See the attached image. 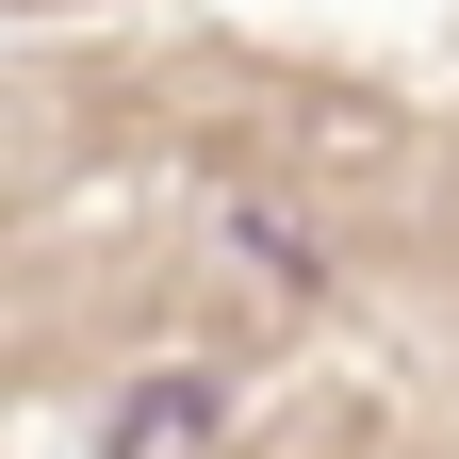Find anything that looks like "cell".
<instances>
[{"mask_svg":"<svg viewBox=\"0 0 459 459\" xmlns=\"http://www.w3.org/2000/svg\"><path fill=\"white\" fill-rule=\"evenodd\" d=\"M213 411H230V394H213V377L181 361V377H164V394H132V411H115V459H164V443H197Z\"/></svg>","mask_w":459,"mask_h":459,"instance_id":"cell-1","label":"cell"}]
</instances>
